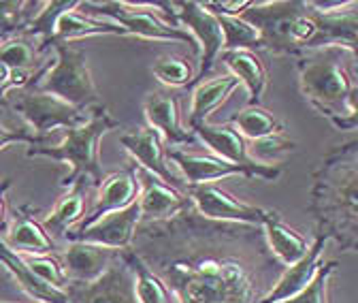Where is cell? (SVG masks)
Here are the masks:
<instances>
[{
    "label": "cell",
    "mask_w": 358,
    "mask_h": 303,
    "mask_svg": "<svg viewBox=\"0 0 358 303\" xmlns=\"http://www.w3.org/2000/svg\"><path fill=\"white\" fill-rule=\"evenodd\" d=\"M335 269H337L335 263H324L305 290H301L296 297L284 303H329V286H331V278Z\"/></svg>",
    "instance_id": "obj_38"
},
{
    "label": "cell",
    "mask_w": 358,
    "mask_h": 303,
    "mask_svg": "<svg viewBox=\"0 0 358 303\" xmlns=\"http://www.w3.org/2000/svg\"><path fill=\"white\" fill-rule=\"evenodd\" d=\"M139 167V164H137ZM139 180H141V223L158 225V223H169L177 218L179 213H184L188 207H192V201L179 192V188L169 186L154 173L145 171L139 167Z\"/></svg>",
    "instance_id": "obj_14"
},
{
    "label": "cell",
    "mask_w": 358,
    "mask_h": 303,
    "mask_svg": "<svg viewBox=\"0 0 358 303\" xmlns=\"http://www.w3.org/2000/svg\"><path fill=\"white\" fill-rule=\"evenodd\" d=\"M356 71H358V62H356Z\"/></svg>",
    "instance_id": "obj_44"
},
{
    "label": "cell",
    "mask_w": 358,
    "mask_h": 303,
    "mask_svg": "<svg viewBox=\"0 0 358 303\" xmlns=\"http://www.w3.org/2000/svg\"><path fill=\"white\" fill-rule=\"evenodd\" d=\"M83 15L117 24L126 36H139L145 41H177L186 43L192 52H201L192 34L177 26L173 20V3H126V0H107V3H79Z\"/></svg>",
    "instance_id": "obj_6"
},
{
    "label": "cell",
    "mask_w": 358,
    "mask_h": 303,
    "mask_svg": "<svg viewBox=\"0 0 358 303\" xmlns=\"http://www.w3.org/2000/svg\"><path fill=\"white\" fill-rule=\"evenodd\" d=\"M120 252L96 246V244H85V241H69L64 254H62V265L64 274L69 278V284H92L101 280L117 261Z\"/></svg>",
    "instance_id": "obj_18"
},
{
    "label": "cell",
    "mask_w": 358,
    "mask_h": 303,
    "mask_svg": "<svg viewBox=\"0 0 358 303\" xmlns=\"http://www.w3.org/2000/svg\"><path fill=\"white\" fill-rule=\"evenodd\" d=\"M313 182L311 209L320 235L358 250V141L331 152Z\"/></svg>",
    "instance_id": "obj_1"
},
{
    "label": "cell",
    "mask_w": 358,
    "mask_h": 303,
    "mask_svg": "<svg viewBox=\"0 0 358 303\" xmlns=\"http://www.w3.org/2000/svg\"><path fill=\"white\" fill-rule=\"evenodd\" d=\"M222 62L235 75L250 94V105H260V99L268 85V75L262 64V60L250 52V50H235V52H224Z\"/></svg>",
    "instance_id": "obj_28"
},
{
    "label": "cell",
    "mask_w": 358,
    "mask_h": 303,
    "mask_svg": "<svg viewBox=\"0 0 358 303\" xmlns=\"http://www.w3.org/2000/svg\"><path fill=\"white\" fill-rule=\"evenodd\" d=\"M231 124L250 141H258V139H264V137L284 133V126L275 120V115L271 111H266L264 107H260V105L243 107L241 111H237L231 118Z\"/></svg>",
    "instance_id": "obj_31"
},
{
    "label": "cell",
    "mask_w": 358,
    "mask_h": 303,
    "mask_svg": "<svg viewBox=\"0 0 358 303\" xmlns=\"http://www.w3.org/2000/svg\"><path fill=\"white\" fill-rule=\"evenodd\" d=\"M152 75L166 88H188L199 77L192 60L179 54L158 56L152 64Z\"/></svg>",
    "instance_id": "obj_32"
},
{
    "label": "cell",
    "mask_w": 358,
    "mask_h": 303,
    "mask_svg": "<svg viewBox=\"0 0 358 303\" xmlns=\"http://www.w3.org/2000/svg\"><path fill=\"white\" fill-rule=\"evenodd\" d=\"M26 263L30 265V269L43 280L48 282L54 288H66L69 286V278L64 274V265L60 258H56L54 254H36V256H26Z\"/></svg>",
    "instance_id": "obj_37"
},
{
    "label": "cell",
    "mask_w": 358,
    "mask_h": 303,
    "mask_svg": "<svg viewBox=\"0 0 358 303\" xmlns=\"http://www.w3.org/2000/svg\"><path fill=\"white\" fill-rule=\"evenodd\" d=\"M122 146L126 148V152L134 158L141 169L154 173L156 178H160L162 182H166L169 186L179 184V178L171 171L169 164V152H166V141L162 139V135L158 131H154L152 126H139L134 128L132 133L122 135Z\"/></svg>",
    "instance_id": "obj_17"
},
{
    "label": "cell",
    "mask_w": 358,
    "mask_h": 303,
    "mask_svg": "<svg viewBox=\"0 0 358 303\" xmlns=\"http://www.w3.org/2000/svg\"><path fill=\"white\" fill-rule=\"evenodd\" d=\"M11 190V180H3L0 182V231L9 227V209H7V192Z\"/></svg>",
    "instance_id": "obj_42"
},
{
    "label": "cell",
    "mask_w": 358,
    "mask_h": 303,
    "mask_svg": "<svg viewBox=\"0 0 358 303\" xmlns=\"http://www.w3.org/2000/svg\"><path fill=\"white\" fill-rule=\"evenodd\" d=\"M339 131H358V85L350 99V115L335 124Z\"/></svg>",
    "instance_id": "obj_41"
},
{
    "label": "cell",
    "mask_w": 358,
    "mask_h": 303,
    "mask_svg": "<svg viewBox=\"0 0 358 303\" xmlns=\"http://www.w3.org/2000/svg\"><path fill=\"white\" fill-rule=\"evenodd\" d=\"M241 17L260 32V48L275 56H301L316 36L311 5L301 0L250 3Z\"/></svg>",
    "instance_id": "obj_5"
},
{
    "label": "cell",
    "mask_w": 358,
    "mask_h": 303,
    "mask_svg": "<svg viewBox=\"0 0 358 303\" xmlns=\"http://www.w3.org/2000/svg\"><path fill=\"white\" fill-rule=\"evenodd\" d=\"M177 303H254L262 301L252 269L235 256L199 254L158 274Z\"/></svg>",
    "instance_id": "obj_2"
},
{
    "label": "cell",
    "mask_w": 358,
    "mask_h": 303,
    "mask_svg": "<svg viewBox=\"0 0 358 303\" xmlns=\"http://www.w3.org/2000/svg\"><path fill=\"white\" fill-rule=\"evenodd\" d=\"M143 113L148 126L158 131L166 143L184 146L194 139V133L182 124V103H179V97H175L173 92H150L143 101Z\"/></svg>",
    "instance_id": "obj_19"
},
{
    "label": "cell",
    "mask_w": 358,
    "mask_h": 303,
    "mask_svg": "<svg viewBox=\"0 0 358 303\" xmlns=\"http://www.w3.org/2000/svg\"><path fill=\"white\" fill-rule=\"evenodd\" d=\"M120 126L117 120L111 118L107 105L96 107L90 111V118L85 124L77 126V128H69L64 139L60 143H45V146H32L28 148L26 156L28 158H52L58 162H66L71 169L62 178V186L69 188L73 186L77 180L85 178L92 182V186H101L103 184V167H101V158H99V146L101 139L115 131Z\"/></svg>",
    "instance_id": "obj_4"
},
{
    "label": "cell",
    "mask_w": 358,
    "mask_h": 303,
    "mask_svg": "<svg viewBox=\"0 0 358 303\" xmlns=\"http://www.w3.org/2000/svg\"><path fill=\"white\" fill-rule=\"evenodd\" d=\"M87 36H126V32L113 22L90 17L73 9L58 17L52 48H54V43H73V41L87 38Z\"/></svg>",
    "instance_id": "obj_29"
},
{
    "label": "cell",
    "mask_w": 358,
    "mask_h": 303,
    "mask_svg": "<svg viewBox=\"0 0 358 303\" xmlns=\"http://www.w3.org/2000/svg\"><path fill=\"white\" fill-rule=\"evenodd\" d=\"M0 303H9V301H0Z\"/></svg>",
    "instance_id": "obj_43"
},
{
    "label": "cell",
    "mask_w": 358,
    "mask_h": 303,
    "mask_svg": "<svg viewBox=\"0 0 358 303\" xmlns=\"http://www.w3.org/2000/svg\"><path fill=\"white\" fill-rule=\"evenodd\" d=\"M316 36L309 50L341 48L358 62V3H309Z\"/></svg>",
    "instance_id": "obj_10"
},
{
    "label": "cell",
    "mask_w": 358,
    "mask_h": 303,
    "mask_svg": "<svg viewBox=\"0 0 358 303\" xmlns=\"http://www.w3.org/2000/svg\"><path fill=\"white\" fill-rule=\"evenodd\" d=\"M30 83H32L30 77L11 73L3 62H0V111L9 109V92L28 88Z\"/></svg>",
    "instance_id": "obj_40"
},
{
    "label": "cell",
    "mask_w": 358,
    "mask_h": 303,
    "mask_svg": "<svg viewBox=\"0 0 358 303\" xmlns=\"http://www.w3.org/2000/svg\"><path fill=\"white\" fill-rule=\"evenodd\" d=\"M77 7H79V0H54V3H41V9L34 15V20L30 22L26 32L41 41L43 52H50L58 17L66 11L77 9Z\"/></svg>",
    "instance_id": "obj_33"
},
{
    "label": "cell",
    "mask_w": 358,
    "mask_h": 303,
    "mask_svg": "<svg viewBox=\"0 0 358 303\" xmlns=\"http://www.w3.org/2000/svg\"><path fill=\"white\" fill-rule=\"evenodd\" d=\"M169 158L182 171L188 188L201 184H213L215 180L233 178V176H243L248 180H264V182H273L282 176V167H268V164L243 167L231 160H224L215 154H192V152L173 150L169 152Z\"/></svg>",
    "instance_id": "obj_9"
},
{
    "label": "cell",
    "mask_w": 358,
    "mask_h": 303,
    "mask_svg": "<svg viewBox=\"0 0 358 303\" xmlns=\"http://www.w3.org/2000/svg\"><path fill=\"white\" fill-rule=\"evenodd\" d=\"M0 265H3L13 280L17 282V286L34 301L38 303H71V297L64 288H54L48 282H43L26 263V258L22 254H17L15 250H11L5 239H0Z\"/></svg>",
    "instance_id": "obj_22"
},
{
    "label": "cell",
    "mask_w": 358,
    "mask_h": 303,
    "mask_svg": "<svg viewBox=\"0 0 358 303\" xmlns=\"http://www.w3.org/2000/svg\"><path fill=\"white\" fill-rule=\"evenodd\" d=\"M262 231H264L268 250H271V254L286 267L301 261L311 248V244L299 231L290 229L275 211L268 213V218L262 225Z\"/></svg>",
    "instance_id": "obj_27"
},
{
    "label": "cell",
    "mask_w": 358,
    "mask_h": 303,
    "mask_svg": "<svg viewBox=\"0 0 358 303\" xmlns=\"http://www.w3.org/2000/svg\"><path fill=\"white\" fill-rule=\"evenodd\" d=\"M194 135L211 150V154L231 160L235 164L254 167L260 164L250 156V143L248 139L237 131L233 124H201L194 128Z\"/></svg>",
    "instance_id": "obj_24"
},
{
    "label": "cell",
    "mask_w": 358,
    "mask_h": 303,
    "mask_svg": "<svg viewBox=\"0 0 358 303\" xmlns=\"http://www.w3.org/2000/svg\"><path fill=\"white\" fill-rule=\"evenodd\" d=\"M41 3H28V0H0V36L9 38L28 30L30 22L38 13Z\"/></svg>",
    "instance_id": "obj_34"
},
{
    "label": "cell",
    "mask_w": 358,
    "mask_h": 303,
    "mask_svg": "<svg viewBox=\"0 0 358 303\" xmlns=\"http://www.w3.org/2000/svg\"><path fill=\"white\" fill-rule=\"evenodd\" d=\"M139 197H141L139 167L130 164V167H126L122 171H115V173H111V176H107L103 180V184L99 186V192H96L92 209L87 211V216L79 225H90V223L103 218L105 213L126 209L132 203H137Z\"/></svg>",
    "instance_id": "obj_16"
},
{
    "label": "cell",
    "mask_w": 358,
    "mask_h": 303,
    "mask_svg": "<svg viewBox=\"0 0 358 303\" xmlns=\"http://www.w3.org/2000/svg\"><path fill=\"white\" fill-rule=\"evenodd\" d=\"M71 297V303H139L134 295V280L124 256L96 282L75 284L71 282L64 288Z\"/></svg>",
    "instance_id": "obj_15"
},
{
    "label": "cell",
    "mask_w": 358,
    "mask_h": 303,
    "mask_svg": "<svg viewBox=\"0 0 358 303\" xmlns=\"http://www.w3.org/2000/svg\"><path fill=\"white\" fill-rule=\"evenodd\" d=\"M173 20L177 26L186 28L201 50V69L199 81L211 71L220 52H224V32L217 13H213L205 3H173Z\"/></svg>",
    "instance_id": "obj_12"
},
{
    "label": "cell",
    "mask_w": 358,
    "mask_h": 303,
    "mask_svg": "<svg viewBox=\"0 0 358 303\" xmlns=\"http://www.w3.org/2000/svg\"><path fill=\"white\" fill-rule=\"evenodd\" d=\"M87 186H92V182L81 178L66 188V192L56 201L54 209L43 218L45 231L54 237H66V233L83 220Z\"/></svg>",
    "instance_id": "obj_26"
},
{
    "label": "cell",
    "mask_w": 358,
    "mask_h": 303,
    "mask_svg": "<svg viewBox=\"0 0 358 303\" xmlns=\"http://www.w3.org/2000/svg\"><path fill=\"white\" fill-rule=\"evenodd\" d=\"M239 83L241 81L235 75H217L203 79L194 85L188 113V126L192 133L201 124H207L209 115L229 101V97L239 88Z\"/></svg>",
    "instance_id": "obj_23"
},
{
    "label": "cell",
    "mask_w": 358,
    "mask_h": 303,
    "mask_svg": "<svg viewBox=\"0 0 358 303\" xmlns=\"http://www.w3.org/2000/svg\"><path fill=\"white\" fill-rule=\"evenodd\" d=\"M34 209L30 205H22L13 211V218L7 227L5 244L17 254L36 256V254H52L56 248L52 235L45 231L43 223L34 218Z\"/></svg>",
    "instance_id": "obj_21"
},
{
    "label": "cell",
    "mask_w": 358,
    "mask_h": 303,
    "mask_svg": "<svg viewBox=\"0 0 358 303\" xmlns=\"http://www.w3.org/2000/svg\"><path fill=\"white\" fill-rule=\"evenodd\" d=\"M124 261L130 267L132 280H134V295L139 303H177L171 288L164 284V280L143 261V256L137 250L124 252Z\"/></svg>",
    "instance_id": "obj_30"
},
{
    "label": "cell",
    "mask_w": 358,
    "mask_h": 303,
    "mask_svg": "<svg viewBox=\"0 0 358 303\" xmlns=\"http://www.w3.org/2000/svg\"><path fill=\"white\" fill-rule=\"evenodd\" d=\"M9 109H13L30 131L38 137L52 135L58 128H77L87 122L90 111H81L62 99L41 92L32 85L22 90H13V97L9 94Z\"/></svg>",
    "instance_id": "obj_8"
},
{
    "label": "cell",
    "mask_w": 358,
    "mask_h": 303,
    "mask_svg": "<svg viewBox=\"0 0 358 303\" xmlns=\"http://www.w3.org/2000/svg\"><path fill=\"white\" fill-rule=\"evenodd\" d=\"M294 150V143L284 135H271L258 141H250V156L260 162V164H268V167H280V162Z\"/></svg>",
    "instance_id": "obj_36"
},
{
    "label": "cell",
    "mask_w": 358,
    "mask_h": 303,
    "mask_svg": "<svg viewBox=\"0 0 358 303\" xmlns=\"http://www.w3.org/2000/svg\"><path fill=\"white\" fill-rule=\"evenodd\" d=\"M188 197L196 213H201L203 218L213 220V223L262 227L264 220L268 218V213H271V209H262V207L235 199L229 190H224L215 184L190 186Z\"/></svg>",
    "instance_id": "obj_11"
},
{
    "label": "cell",
    "mask_w": 358,
    "mask_h": 303,
    "mask_svg": "<svg viewBox=\"0 0 358 303\" xmlns=\"http://www.w3.org/2000/svg\"><path fill=\"white\" fill-rule=\"evenodd\" d=\"M45 54L48 52H43L41 41L28 32L0 41V62L11 73L26 75L30 79H34L45 69L41 64L45 62Z\"/></svg>",
    "instance_id": "obj_25"
},
{
    "label": "cell",
    "mask_w": 358,
    "mask_h": 303,
    "mask_svg": "<svg viewBox=\"0 0 358 303\" xmlns=\"http://www.w3.org/2000/svg\"><path fill=\"white\" fill-rule=\"evenodd\" d=\"M350 62L356 58L341 48L307 50L299 56V85L305 101L333 124L350 115V99L356 90Z\"/></svg>",
    "instance_id": "obj_3"
},
{
    "label": "cell",
    "mask_w": 358,
    "mask_h": 303,
    "mask_svg": "<svg viewBox=\"0 0 358 303\" xmlns=\"http://www.w3.org/2000/svg\"><path fill=\"white\" fill-rule=\"evenodd\" d=\"M222 32H224V52H235V50H250L260 48V32L245 22L241 15H224L217 13Z\"/></svg>",
    "instance_id": "obj_35"
},
{
    "label": "cell",
    "mask_w": 358,
    "mask_h": 303,
    "mask_svg": "<svg viewBox=\"0 0 358 303\" xmlns=\"http://www.w3.org/2000/svg\"><path fill=\"white\" fill-rule=\"evenodd\" d=\"M3 113V111H0ZM13 143H28L30 148L32 146H45L48 141H45V137H38L34 135L30 128L26 124H9L5 122L3 118H0V152H3L5 148L13 146Z\"/></svg>",
    "instance_id": "obj_39"
},
{
    "label": "cell",
    "mask_w": 358,
    "mask_h": 303,
    "mask_svg": "<svg viewBox=\"0 0 358 303\" xmlns=\"http://www.w3.org/2000/svg\"><path fill=\"white\" fill-rule=\"evenodd\" d=\"M141 225V205L139 201L132 203L126 209L105 213L103 218L79 225L66 233V241H85V244H96L109 250H128L132 241L137 239V229Z\"/></svg>",
    "instance_id": "obj_13"
},
{
    "label": "cell",
    "mask_w": 358,
    "mask_h": 303,
    "mask_svg": "<svg viewBox=\"0 0 358 303\" xmlns=\"http://www.w3.org/2000/svg\"><path fill=\"white\" fill-rule=\"evenodd\" d=\"M327 241L329 239L324 235H318L316 241L311 244L309 252L301 258V261L286 267V272L278 278L273 288L262 297L260 303H284V301L296 297L301 290H305L311 284V280L316 278L318 269L324 265Z\"/></svg>",
    "instance_id": "obj_20"
},
{
    "label": "cell",
    "mask_w": 358,
    "mask_h": 303,
    "mask_svg": "<svg viewBox=\"0 0 358 303\" xmlns=\"http://www.w3.org/2000/svg\"><path fill=\"white\" fill-rule=\"evenodd\" d=\"M54 52L56 62L45 66L32 79V88L54 94L81 111L103 107L105 103L90 71L85 52L75 48L73 43H54Z\"/></svg>",
    "instance_id": "obj_7"
}]
</instances>
